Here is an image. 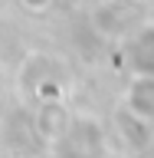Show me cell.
Here are the masks:
<instances>
[{
  "label": "cell",
  "mask_w": 154,
  "mask_h": 158,
  "mask_svg": "<svg viewBox=\"0 0 154 158\" xmlns=\"http://www.w3.org/2000/svg\"><path fill=\"white\" fill-rule=\"evenodd\" d=\"M108 138L95 115H69V125L53 142V158H105Z\"/></svg>",
  "instance_id": "6da1fadb"
},
{
  "label": "cell",
  "mask_w": 154,
  "mask_h": 158,
  "mask_svg": "<svg viewBox=\"0 0 154 158\" xmlns=\"http://www.w3.org/2000/svg\"><path fill=\"white\" fill-rule=\"evenodd\" d=\"M69 112L66 106H62V99H46V102H39L36 115H33V128H36V135L46 142V145H53L59 135H62V128L69 125Z\"/></svg>",
  "instance_id": "7a4b0ae2"
},
{
  "label": "cell",
  "mask_w": 154,
  "mask_h": 158,
  "mask_svg": "<svg viewBox=\"0 0 154 158\" xmlns=\"http://www.w3.org/2000/svg\"><path fill=\"white\" fill-rule=\"evenodd\" d=\"M121 106H125L128 112H135V115L154 122V73H135V76H131Z\"/></svg>",
  "instance_id": "3957f363"
},
{
  "label": "cell",
  "mask_w": 154,
  "mask_h": 158,
  "mask_svg": "<svg viewBox=\"0 0 154 158\" xmlns=\"http://www.w3.org/2000/svg\"><path fill=\"white\" fill-rule=\"evenodd\" d=\"M125 56L135 73H154V23L131 33V40L125 43Z\"/></svg>",
  "instance_id": "277c9868"
},
{
  "label": "cell",
  "mask_w": 154,
  "mask_h": 158,
  "mask_svg": "<svg viewBox=\"0 0 154 158\" xmlns=\"http://www.w3.org/2000/svg\"><path fill=\"white\" fill-rule=\"evenodd\" d=\"M53 76H59L56 59L43 56V53H33V56H26V59H23V66H20V89L33 96V92H36L46 79H53Z\"/></svg>",
  "instance_id": "5b68a950"
},
{
  "label": "cell",
  "mask_w": 154,
  "mask_h": 158,
  "mask_svg": "<svg viewBox=\"0 0 154 158\" xmlns=\"http://www.w3.org/2000/svg\"><path fill=\"white\" fill-rule=\"evenodd\" d=\"M115 125H118L121 138H125L131 148H144L148 142H151V135H154V122H148V118L135 115V112H128L125 106L115 112Z\"/></svg>",
  "instance_id": "8992f818"
},
{
  "label": "cell",
  "mask_w": 154,
  "mask_h": 158,
  "mask_svg": "<svg viewBox=\"0 0 154 158\" xmlns=\"http://www.w3.org/2000/svg\"><path fill=\"white\" fill-rule=\"evenodd\" d=\"M20 3H23L26 10H33V13H43V10H46L53 0H20Z\"/></svg>",
  "instance_id": "52a82bcc"
}]
</instances>
